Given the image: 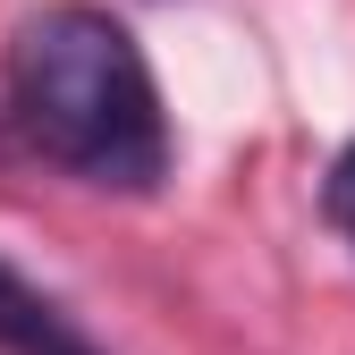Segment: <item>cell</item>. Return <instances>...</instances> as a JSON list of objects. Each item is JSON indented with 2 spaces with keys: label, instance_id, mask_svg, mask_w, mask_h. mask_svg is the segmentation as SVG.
<instances>
[{
  "label": "cell",
  "instance_id": "obj_1",
  "mask_svg": "<svg viewBox=\"0 0 355 355\" xmlns=\"http://www.w3.org/2000/svg\"><path fill=\"white\" fill-rule=\"evenodd\" d=\"M17 136L102 195H153L169 178V110L144 42L94 0H42L9 34Z\"/></svg>",
  "mask_w": 355,
  "mask_h": 355
},
{
  "label": "cell",
  "instance_id": "obj_2",
  "mask_svg": "<svg viewBox=\"0 0 355 355\" xmlns=\"http://www.w3.org/2000/svg\"><path fill=\"white\" fill-rule=\"evenodd\" d=\"M0 355H102V347L76 330L60 296H42L17 262H0Z\"/></svg>",
  "mask_w": 355,
  "mask_h": 355
},
{
  "label": "cell",
  "instance_id": "obj_3",
  "mask_svg": "<svg viewBox=\"0 0 355 355\" xmlns=\"http://www.w3.org/2000/svg\"><path fill=\"white\" fill-rule=\"evenodd\" d=\"M322 211H330V229L355 245V144L330 161V187H322Z\"/></svg>",
  "mask_w": 355,
  "mask_h": 355
}]
</instances>
